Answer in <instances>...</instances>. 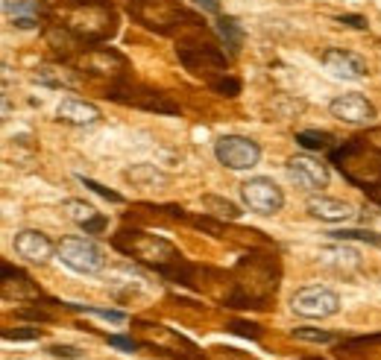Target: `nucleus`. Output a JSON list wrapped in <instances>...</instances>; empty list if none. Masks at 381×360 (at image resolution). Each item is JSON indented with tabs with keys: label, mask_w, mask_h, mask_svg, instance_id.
Returning a JSON list of instances; mask_svg holds the SVG:
<instances>
[{
	"label": "nucleus",
	"mask_w": 381,
	"mask_h": 360,
	"mask_svg": "<svg viewBox=\"0 0 381 360\" xmlns=\"http://www.w3.org/2000/svg\"><path fill=\"white\" fill-rule=\"evenodd\" d=\"M62 23L80 41H103L114 33V12L109 0H65Z\"/></svg>",
	"instance_id": "1"
},
{
	"label": "nucleus",
	"mask_w": 381,
	"mask_h": 360,
	"mask_svg": "<svg viewBox=\"0 0 381 360\" xmlns=\"http://www.w3.org/2000/svg\"><path fill=\"white\" fill-rule=\"evenodd\" d=\"M82 70H88V74H117V70H112V65L117 67H127L124 56L114 53V50H106V47H91V50H85L77 62Z\"/></svg>",
	"instance_id": "13"
},
{
	"label": "nucleus",
	"mask_w": 381,
	"mask_h": 360,
	"mask_svg": "<svg viewBox=\"0 0 381 360\" xmlns=\"http://www.w3.org/2000/svg\"><path fill=\"white\" fill-rule=\"evenodd\" d=\"M331 240H358V244H370V246H381V234L370 231V229H335V231H328Z\"/></svg>",
	"instance_id": "20"
},
{
	"label": "nucleus",
	"mask_w": 381,
	"mask_h": 360,
	"mask_svg": "<svg viewBox=\"0 0 381 360\" xmlns=\"http://www.w3.org/2000/svg\"><path fill=\"white\" fill-rule=\"evenodd\" d=\"M36 82H41V85H50V88H70L74 85V77L68 74V70H62V67H41L38 74H36Z\"/></svg>",
	"instance_id": "22"
},
{
	"label": "nucleus",
	"mask_w": 381,
	"mask_h": 360,
	"mask_svg": "<svg viewBox=\"0 0 381 360\" xmlns=\"http://www.w3.org/2000/svg\"><path fill=\"white\" fill-rule=\"evenodd\" d=\"M47 354H50V357H59V360H77V357H82L85 351L77 349V346H47Z\"/></svg>",
	"instance_id": "28"
},
{
	"label": "nucleus",
	"mask_w": 381,
	"mask_h": 360,
	"mask_svg": "<svg viewBox=\"0 0 381 360\" xmlns=\"http://www.w3.org/2000/svg\"><path fill=\"white\" fill-rule=\"evenodd\" d=\"M338 21L346 23V27H355V30H364V27H367V21H364L361 15H340Z\"/></svg>",
	"instance_id": "31"
},
{
	"label": "nucleus",
	"mask_w": 381,
	"mask_h": 360,
	"mask_svg": "<svg viewBox=\"0 0 381 360\" xmlns=\"http://www.w3.org/2000/svg\"><path fill=\"white\" fill-rule=\"evenodd\" d=\"M12 27H15V30H36V27H38V18H15Z\"/></svg>",
	"instance_id": "32"
},
{
	"label": "nucleus",
	"mask_w": 381,
	"mask_h": 360,
	"mask_svg": "<svg viewBox=\"0 0 381 360\" xmlns=\"http://www.w3.org/2000/svg\"><path fill=\"white\" fill-rule=\"evenodd\" d=\"M4 12L15 21V18H38L44 12V4H38V0H6L4 4Z\"/></svg>",
	"instance_id": "21"
},
{
	"label": "nucleus",
	"mask_w": 381,
	"mask_h": 360,
	"mask_svg": "<svg viewBox=\"0 0 381 360\" xmlns=\"http://www.w3.org/2000/svg\"><path fill=\"white\" fill-rule=\"evenodd\" d=\"M308 211H311V217H317L323 223H346V220L355 217L349 202L335 200V197H323V194L308 200Z\"/></svg>",
	"instance_id": "12"
},
{
	"label": "nucleus",
	"mask_w": 381,
	"mask_h": 360,
	"mask_svg": "<svg viewBox=\"0 0 381 360\" xmlns=\"http://www.w3.org/2000/svg\"><path fill=\"white\" fill-rule=\"evenodd\" d=\"M197 4H200L203 9H208V12H218V4H211V0H197Z\"/></svg>",
	"instance_id": "33"
},
{
	"label": "nucleus",
	"mask_w": 381,
	"mask_h": 360,
	"mask_svg": "<svg viewBox=\"0 0 381 360\" xmlns=\"http://www.w3.org/2000/svg\"><path fill=\"white\" fill-rule=\"evenodd\" d=\"M241 197H244L247 208L255 211V214H261V217H270V214L281 211V205H284L281 187H279L273 179H267V176H252V179H247V182L241 185Z\"/></svg>",
	"instance_id": "6"
},
{
	"label": "nucleus",
	"mask_w": 381,
	"mask_h": 360,
	"mask_svg": "<svg viewBox=\"0 0 381 360\" xmlns=\"http://www.w3.org/2000/svg\"><path fill=\"white\" fill-rule=\"evenodd\" d=\"M214 156L229 170H252L261 161V147L244 135H220L214 141Z\"/></svg>",
	"instance_id": "5"
},
{
	"label": "nucleus",
	"mask_w": 381,
	"mask_h": 360,
	"mask_svg": "<svg viewBox=\"0 0 381 360\" xmlns=\"http://www.w3.org/2000/svg\"><path fill=\"white\" fill-rule=\"evenodd\" d=\"M296 143H299V147H305V150L323 153V150L335 147V135L320 132V129H305V132H296Z\"/></svg>",
	"instance_id": "16"
},
{
	"label": "nucleus",
	"mask_w": 381,
	"mask_h": 360,
	"mask_svg": "<svg viewBox=\"0 0 381 360\" xmlns=\"http://www.w3.org/2000/svg\"><path fill=\"white\" fill-rule=\"evenodd\" d=\"M328 111L331 117H338L340 124H349V126H367L375 120V106L364 94H340V97L328 103Z\"/></svg>",
	"instance_id": "7"
},
{
	"label": "nucleus",
	"mask_w": 381,
	"mask_h": 360,
	"mask_svg": "<svg viewBox=\"0 0 381 360\" xmlns=\"http://www.w3.org/2000/svg\"><path fill=\"white\" fill-rule=\"evenodd\" d=\"M106 343L112 346V349H121V351H138V340H132V337H121V334H109L106 337Z\"/></svg>",
	"instance_id": "29"
},
{
	"label": "nucleus",
	"mask_w": 381,
	"mask_h": 360,
	"mask_svg": "<svg viewBox=\"0 0 381 360\" xmlns=\"http://www.w3.org/2000/svg\"><path fill=\"white\" fill-rule=\"evenodd\" d=\"M229 331H232V334H241V337H252V340L258 337V328H255V325H247V322H232Z\"/></svg>",
	"instance_id": "30"
},
{
	"label": "nucleus",
	"mask_w": 381,
	"mask_h": 360,
	"mask_svg": "<svg viewBox=\"0 0 381 360\" xmlns=\"http://www.w3.org/2000/svg\"><path fill=\"white\" fill-rule=\"evenodd\" d=\"M320 261H323V267L335 270V273H352V270L361 267V255L355 252V249H349V246L323 249V252H320Z\"/></svg>",
	"instance_id": "14"
},
{
	"label": "nucleus",
	"mask_w": 381,
	"mask_h": 360,
	"mask_svg": "<svg viewBox=\"0 0 381 360\" xmlns=\"http://www.w3.org/2000/svg\"><path fill=\"white\" fill-rule=\"evenodd\" d=\"M218 36L226 41V47L232 53L241 50V44H244V30H241V23H237L235 18H220L218 21Z\"/></svg>",
	"instance_id": "17"
},
{
	"label": "nucleus",
	"mask_w": 381,
	"mask_h": 360,
	"mask_svg": "<svg viewBox=\"0 0 381 360\" xmlns=\"http://www.w3.org/2000/svg\"><path fill=\"white\" fill-rule=\"evenodd\" d=\"M291 307L305 320H326V317H335L340 310V296L331 290V287L308 284V287H302V290L294 293Z\"/></svg>",
	"instance_id": "4"
},
{
	"label": "nucleus",
	"mask_w": 381,
	"mask_h": 360,
	"mask_svg": "<svg viewBox=\"0 0 381 360\" xmlns=\"http://www.w3.org/2000/svg\"><path fill=\"white\" fill-rule=\"evenodd\" d=\"M129 240L124 237H117V246H121L129 258H138V261H144V263H153V267L159 273H164L168 267H173V263L182 261L179 249L173 244H168V240H161L156 234H144V231H124Z\"/></svg>",
	"instance_id": "2"
},
{
	"label": "nucleus",
	"mask_w": 381,
	"mask_h": 360,
	"mask_svg": "<svg viewBox=\"0 0 381 360\" xmlns=\"http://www.w3.org/2000/svg\"><path fill=\"white\" fill-rule=\"evenodd\" d=\"M132 185H141V187H159V185H168V173H161L159 167L153 164H135L124 173Z\"/></svg>",
	"instance_id": "15"
},
{
	"label": "nucleus",
	"mask_w": 381,
	"mask_h": 360,
	"mask_svg": "<svg viewBox=\"0 0 381 360\" xmlns=\"http://www.w3.org/2000/svg\"><path fill=\"white\" fill-rule=\"evenodd\" d=\"M294 337L296 340H305V343H335L338 337L331 331H323V328H294Z\"/></svg>",
	"instance_id": "24"
},
{
	"label": "nucleus",
	"mask_w": 381,
	"mask_h": 360,
	"mask_svg": "<svg viewBox=\"0 0 381 360\" xmlns=\"http://www.w3.org/2000/svg\"><path fill=\"white\" fill-rule=\"evenodd\" d=\"M323 65L326 70H331L338 80H349V82H358L370 74L367 62L358 56V53H349V50H340V47H331V50L323 53Z\"/></svg>",
	"instance_id": "10"
},
{
	"label": "nucleus",
	"mask_w": 381,
	"mask_h": 360,
	"mask_svg": "<svg viewBox=\"0 0 381 360\" xmlns=\"http://www.w3.org/2000/svg\"><path fill=\"white\" fill-rule=\"evenodd\" d=\"M70 310H80V314H94V317H100L106 322H114V325H121L127 322V314L124 310H114V307H94V305H68Z\"/></svg>",
	"instance_id": "23"
},
{
	"label": "nucleus",
	"mask_w": 381,
	"mask_h": 360,
	"mask_svg": "<svg viewBox=\"0 0 381 360\" xmlns=\"http://www.w3.org/2000/svg\"><path fill=\"white\" fill-rule=\"evenodd\" d=\"M80 182H82L88 190H94V194H97V197H103V200H109V202H114V205H121V202H124V197H121V194H114V190L103 187L100 182H94V179H85V176H80Z\"/></svg>",
	"instance_id": "26"
},
{
	"label": "nucleus",
	"mask_w": 381,
	"mask_h": 360,
	"mask_svg": "<svg viewBox=\"0 0 381 360\" xmlns=\"http://www.w3.org/2000/svg\"><path fill=\"white\" fill-rule=\"evenodd\" d=\"M44 331L36 328V325H27V328H15V331H4V340H18V343H33V340H41Z\"/></svg>",
	"instance_id": "25"
},
{
	"label": "nucleus",
	"mask_w": 381,
	"mask_h": 360,
	"mask_svg": "<svg viewBox=\"0 0 381 360\" xmlns=\"http://www.w3.org/2000/svg\"><path fill=\"white\" fill-rule=\"evenodd\" d=\"M203 205L208 208V214H214V217H223V220H241V214H244L235 202L220 200V197H203Z\"/></svg>",
	"instance_id": "19"
},
{
	"label": "nucleus",
	"mask_w": 381,
	"mask_h": 360,
	"mask_svg": "<svg viewBox=\"0 0 381 360\" xmlns=\"http://www.w3.org/2000/svg\"><path fill=\"white\" fill-rule=\"evenodd\" d=\"M65 214L74 223H80V226H85V223H91V220H97L100 217V211L94 208V205H88V202H82V200H68L65 205Z\"/></svg>",
	"instance_id": "18"
},
{
	"label": "nucleus",
	"mask_w": 381,
	"mask_h": 360,
	"mask_svg": "<svg viewBox=\"0 0 381 360\" xmlns=\"http://www.w3.org/2000/svg\"><path fill=\"white\" fill-rule=\"evenodd\" d=\"M56 252H59V261L65 263V267H70L74 273H82V276H94L106 267L103 249L88 237H77V234L62 237Z\"/></svg>",
	"instance_id": "3"
},
{
	"label": "nucleus",
	"mask_w": 381,
	"mask_h": 360,
	"mask_svg": "<svg viewBox=\"0 0 381 360\" xmlns=\"http://www.w3.org/2000/svg\"><path fill=\"white\" fill-rule=\"evenodd\" d=\"M100 117H103L100 109L94 106L91 100H82V97H65L56 106V120L70 124V126H94Z\"/></svg>",
	"instance_id": "11"
},
{
	"label": "nucleus",
	"mask_w": 381,
	"mask_h": 360,
	"mask_svg": "<svg viewBox=\"0 0 381 360\" xmlns=\"http://www.w3.org/2000/svg\"><path fill=\"white\" fill-rule=\"evenodd\" d=\"M12 249L18 258H23L27 263H47L56 252V244L44 231H36V229H23L15 234L12 240Z\"/></svg>",
	"instance_id": "8"
},
{
	"label": "nucleus",
	"mask_w": 381,
	"mask_h": 360,
	"mask_svg": "<svg viewBox=\"0 0 381 360\" xmlns=\"http://www.w3.org/2000/svg\"><path fill=\"white\" fill-rule=\"evenodd\" d=\"M370 141H372V147L381 153V129H378V132H372V138H370Z\"/></svg>",
	"instance_id": "34"
},
{
	"label": "nucleus",
	"mask_w": 381,
	"mask_h": 360,
	"mask_svg": "<svg viewBox=\"0 0 381 360\" xmlns=\"http://www.w3.org/2000/svg\"><path fill=\"white\" fill-rule=\"evenodd\" d=\"M305 360H317V357H305Z\"/></svg>",
	"instance_id": "35"
},
{
	"label": "nucleus",
	"mask_w": 381,
	"mask_h": 360,
	"mask_svg": "<svg viewBox=\"0 0 381 360\" xmlns=\"http://www.w3.org/2000/svg\"><path fill=\"white\" fill-rule=\"evenodd\" d=\"M211 88H214V91H220L223 97H237V94H241V82H237V80H232V77L214 80V82H211Z\"/></svg>",
	"instance_id": "27"
},
{
	"label": "nucleus",
	"mask_w": 381,
	"mask_h": 360,
	"mask_svg": "<svg viewBox=\"0 0 381 360\" xmlns=\"http://www.w3.org/2000/svg\"><path fill=\"white\" fill-rule=\"evenodd\" d=\"M288 176L305 190H323L328 187V167L311 156H294L288 158Z\"/></svg>",
	"instance_id": "9"
}]
</instances>
